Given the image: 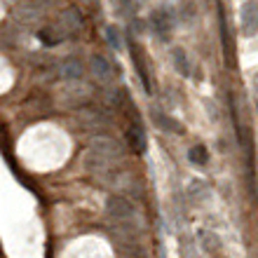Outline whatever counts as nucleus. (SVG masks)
Segmentation results:
<instances>
[{
  "instance_id": "1",
  "label": "nucleus",
  "mask_w": 258,
  "mask_h": 258,
  "mask_svg": "<svg viewBox=\"0 0 258 258\" xmlns=\"http://www.w3.org/2000/svg\"><path fill=\"white\" fill-rule=\"evenodd\" d=\"M80 28H82V17L78 14V10H66L56 19L54 26H49L47 31H40V40L45 45H56V42L66 40V38H73Z\"/></svg>"
},
{
  "instance_id": "2",
  "label": "nucleus",
  "mask_w": 258,
  "mask_h": 258,
  "mask_svg": "<svg viewBox=\"0 0 258 258\" xmlns=\"http://www.w3.org/2000/svg\"><path fill=\"white\" fill-rule=\"evenodd\" d=\"M122 157V146L108 136H101V139H96L92 143V148H89V160L87 164L92 167L94 162H99V167H108V164L117 162Z\"/></svg>"
},
{
  "instance_id": "3",
  "label": "nucleus",
  "mask_w": 258,
  "mask_h": 258,
  "mask_svg": "<svg viewBox=\"0 0 258 258\" xmlns=\"http://www.w3.org/2000/svg\"><path fill=\"white\" fill-rule=\"evenodd\" d=\"M150 26H153V31H155L157 38H162V40H169L171 31H174V26H176V17H174V10L167 5L157 7V10H153V14H150Z\"/></svg>"
},
{
  "instance_id": "4",
  "label": "nucleus",
  "mask_w": 258,
  "mask_h": 258,
  "mask_svg": "<svg viewBox=\"0 0 258 258\" xmlns=\"http://www.w3.org/2000/svg\"><path fill=\"white\" fill-rule=\"evenodd\" d=\"M239 24H242V33L246 38H253L258 33V0H249V3L242 5Z\"/></svg>"
},
{
  "instance_id": "5",
  "label": "nucleus",
  "mask_w": 258,
  "mask_h": 258,
  "mask_svg": "<svg viewBox=\"0 0 258 258\" xmlns=\"http://www.w3.org/2000/svg\"><path fill=\"white\" fill-rule=\"evenodd\" d=\"M106 209H108V214L113 218H117V221H129V218H134V204L122 195H110L108 200H106Z\"/></svg>"
},
{
  "instance_id": "6",
  "label": "nucleus",
  "mask_w": 258,
  "mask_h": 258,
  "mask_svg": "<svg viewBox=\"0 0 258 258\" xmlns=\"http://www.w3.org/2000/svg\"><path fill=\"white\" fill-rule=\"evenodd\" d=\"M218 19H221V40H223L225 63L232 68V66H235V45H232V38H230V33H228V24H225L223 7H218Z\"/></svg>"
},
{
  "instance_id": "7",
  "label": "nucleus",
  "mask_w": 258,
  "mask_h": 258,
  "mask_svg": "<svg viewBox=\"0 0 258 258\" xmlns=\"http://www.w3.org/2000/svg\"><path fill=\"white\" fill-rule=\"evenodd\" d=\"M129 52H132V59H134V66H136V73H139V78H141V85L146 92H153V87H150V75H148V68H146V61H143V54H139V47H136V42L129 40Z\"/></svg>"
},
{
  "instance_id": "8",
  "label": "nucleus",
  "mask_w": 258,
  "mask_h": 258,
  "mask_svg": "<svg viewBox=\"0 0 258 258\" xmlns=\"http://www.w3.org/2000/svg\"><path fill=\"white\" fill-rule=\"evenodd\" d=\"M127 143H129V148L134 150V153H139V155L146 153V132H143V127L139 122H134L127 129Z\"/></svg>"
},
{
  "instance_id": "9",
  "label": "nucleus",
  "mask_w": 258,
  "mask_h": 258,
  "mask_svg": "<svg viewBox=\"0 0 258 258\" xmlns=\"http://www.w3.org/2000/svg\"><path fill=\"white\" fill-rule=\"evenodd\" d=\"M92 73L96 75V80H103V82H110L113 80V66H110V61L106 59V56L101 54H94L92 56Z\"/></svg>"
},
{
  "instance_id": "10",
  "label": "nucleus",
  "mask_w": 258,
  "mask_h": 258,
  "mask_svg": "<svg viewBox=\"0 0 258 258\" xmlns=\"http://www.w3.org/2000/svg\"><path fill=\"white\" fill-rule=\"evenodd\" d=\"M171 59H174V68H176L178 73L183 75V78H190V59H188L183 47L171 49Z\"/></svg>"
},
{
  "instance_id": "11",
  "label": "nucleus",
  "mask_w": 258,
  "mask_h": 258,
  "mask_svg": "<svg viewBox=\"0 0 258 258\" xmlns=\"http://www.w3.org/2000/svg\"><path fill=\"white\" fill-rule=\"evenodd\" d=\"M59 75H61L63 80H80L82 63L78 61V59H66V61H61V66H59Z\"/></svg>"
},
{
  "instance_id": "12",
  "label": "nucleus",
  "mask_w": 258,
  "mask_h": 258,
  "mask_svg": "<svg viewBox=\"0 0 258 258\" xmlns=\"http://www.w3.org/2000/svg\"><path fill=\"white\" fill-rule=\"evenodd\" d=\"M153 117H155V124L160 129H164V132H171V134H183V124L181 122H176L174 117H169V115H164V113H153Z\"/></svg>"
},
{
  "instance_id": "13",
  "label": "nucleus",
  "mask_w": 258,
  "mask_h": 258,
  "mask_svg": "<svg viewBox=\"0 0 258 258\" xmlns=\"http://www.w3.org/2000/svg\"><path fill=\"white\" fill-rule=\"evenodd\" d=\"M188 160H190L192 164H197V167H204V164L209 162V150L204 148V146H192V148L188 150Z\"/></svg>"
},
{
  "instance_id": "14",
  "label": "nucleus",
  "mask_w": 258,
  "mask_h": 258,
  "mask_svg": "<svg viewBox=\"0 0 258 258\" xmlns=\"http://www.w3.org/2000/svg\"><path fill=\"white\" fill-rule=\"evenodd\" d=\"M113 3H115V7H117V12H120V14L132 17V14H134L136 10L146 3V0H113Z\"/></svg>"
},
{
  "instance_id": "15",
  "label": "nucleus",
  "mask_w": 258,
  "mask_h": 258,
  "mask_svg": "<svg viewBox=\"0 0 258 258\" xmlns=\"http://www.w3.org/2000/svg\"><path fill=\"white\" fill-rule=\"evenodd\" d=\"M106 40L110 42L113 49H122V35L117 33L115 26H106Z\"/></svg>"
},
{
  "instance_id": "16",
  "label": "nucleus",
  "mask_w": 258,
  "mask_h": 258,
  "mask_svg": "<svg viewBox=\"0 0 258 258\" xmlns=\"http://www.w3.org/2000/svg\"><path fill=\"white\" fill-rule=\"evenodd\" d=\"M253 99H256V110H258V75L253 78Z\"/></svg>"
}]
</instances>
